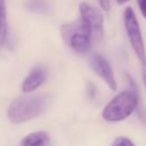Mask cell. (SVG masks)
<instances>
[{
  "label": "cell",
  "instance_id": "5b68a950",
  "mask_svg": "<svg viewBox=\"0 0 146 146\" xmlns=\"http://www.w3.org/2000/svg\"><path fill=\"white\" fill-rule=\"evenodd\" d=\"M79 10L80 17L88 25L92 38L102 39L104 35V17L102 11L86 1L80 3Z\"/></svg>",
  "mask_w": 146,
  "mask_h": 146
},
{
  "label": "cell",
  "instance_id": "52a82bcc",
  "mask_svg": "<svg viewBox=\"0 0 146 146\" xmlns=\"http://www.w3.org/2000/svg\"><path fill=\"white\" fill-rule=\"evenodd\" d=\"M47 79V71L43 67H34L23 80L22 90L25 94H30L36 90Z\"/></svg>",
  "mask_w": 146,
  "mask_h": 146
},
{
  "label": "cell",
  "instance_id": "7a4b0ae2",
  "mask_svg": "<svg viewBox=\"0 0 146 146\" xmlns=\"http://www.w3.org/2000/svg\"><path fill=\"white\" fill-rule=\"evenodd\" d=\"M138 105V95L135 90H125L112 98L102 112V116L107 122H119L132 114Z\"/></svg>",
  "mask_w": 146,
  "mask_h": 146
},
{
  "label": "cell",
  "instance_id": "30bf717a",
  "mask_svg": "<svg viewBox=\"0 0 146 146\" xmlns=\"http://www.w3.org/2000/svg\"><path fill=\"white\" fill-rule=\"evenodd\" d=\"M112 146H135V144L127 137H117L112 143Z\"/></svg>",
  "mask_w": 146,
  "mask_h": 146
},
{
  "label": "cell",
  "instance_id": "9c48e42d",
  "mask_svg": "<svg viewBox=\"0 0 146 146\" xmlns=\"http://www.w3.org/2000/svg\"><path fill=\"white\" fill-rule=\"evenodd\" d=\"M7 13H6V2L5 0H0V50L5 44L7 38Z\"/></svg>",
  "mask_w": 146,
  "mask_h": 146
},
{
  "label": "cell",
  "instance_id": "5bb4252c",
  "mask_svg": "<svg viewBox=\"0 0 146 146\" xmlns=\"http://www.w3.org/2000/svg\"><path fill=\"white\" fill-rule=\"evenodd\" d=\"M129 0H116V2L119 3V5H123V3H125V2H128Z\"/></svg>",
  "mask_w": 146,
  "mask_h": 146
},
{
  "label": "cell",
  "instance_id": "277c9868",
  "mask_svg": "<svg viewBox=\"0 0 146 146\" xmlns=\"http://www.w3.org/2000/svg\"><path fill=\"white\" fill-rule=\"evenodd\" d=\"M123 22L124 29L127 32V36L129 39L130 46L135 51L136 56L140 60L143 65H146V48L141 34V30L136 17V14L131 7H127L123 13Z\"/></svg>",
  "mask_w": 146,
  "mask_h": 146
},
{
  "label": "cell",
  "instance_id": "3957f363",
  "mask_svg": "<svg viewBox=\"0 0 146 146\" xmlns=\"http://www.w3.org/2000/svg\"><path fill=\"white\" fill-rule=\"evenodd\" d=\"M60 34L64 42L78 54H86L91 48L92 35L81 17L62 25Z\"/></svg>",
  "mask_w": 146,
  "mask_h": 146
},
{
  "label": "cell",
  "instance_id": "ba28073f",
  "mask_svg": "<svg viewBox=\"0 0 146 146\" xmlns=\"http://www.w3.org/2000/svg\"><path fill=\"white\" fill-rule=\"evenodd\" d=\"M49 144V135L46 131H35L25 136L21 146H47Z\"/></svg>",
  "mask_w": 146,
  "mask_h": 146
},
{
  "label": "cell",
  "instance_id": "8992f818",
  "mask_svg": "<svg viewBox=\"0 0 146 146\" xmlns=\"http://www.w3.org/2000/svg\"><path fill=\"white\" fill-rule=\"evenodd\" d=\"M90 65L95 73L108 86V88L113 91L116 90V80L114 76V72L112 70L111 64L100 55H92L90 58Z\"/></svg>",
  "mask_w": 146,
  "mask_h": 146
},
{
  "label": "cell",
  "instance_id": "4fadbf2b",
  "mask_svg": "<svg viewBox=\"0 0 146 146\" xmlns=\"http://www.w3.org/2000/svg\"><path fill=\"white\" fill-rule=\"evenodd\" d=\"M144 68H143V79H144V83H145V87H146V65H143Z\"/></svg>",
  "mask_w": 146,
  "mask_h": 146
},
{
  "label": "cell",
  "instance_id": "6da1fadb",
  "mask_svg": "<svg viewBox=\"0 0 146 146\" xmlns=\"http://www.w3.org/2000/svg\"><path fill=\"white\" fill-rule=\"evenodd\" d=\"M46 95H25L15 98L7 111L8 119L14 123H23L38 117L47 107Z\"/></svg>",
  "mask_w": 146,
  "mask_h": 146
},
{
  "label": "cell",
  "instance_id": "7c38bea8",
  "mask_svg": "<svg viewBox=\"0 0 146 146\" xmlns=\"http://www.w3.org/2000/svg\"><path fill=\"white\" fill-rule=\"evenodd\" d=\"M98 3L105 11H108L111 9V0H98Z\"/></svg>",
  "mask_w": 146,
  "mask_h": 146
},
{
  "label": "cell",
  "instance_id": "8fae6325",
  "mask_svg": "<svg viewBox=\"0 0 146 146\" xmlns=\"http://www.w3.org/2000/svg\"><path fill=\"white\" fill-rule=\"evenodd\" d=\"M137 3H138V7H139L141 15L146 19V0H137Z\"/></svg>",
  "mask_w": 146,
  "mask_h": 146
}]
</instances>
